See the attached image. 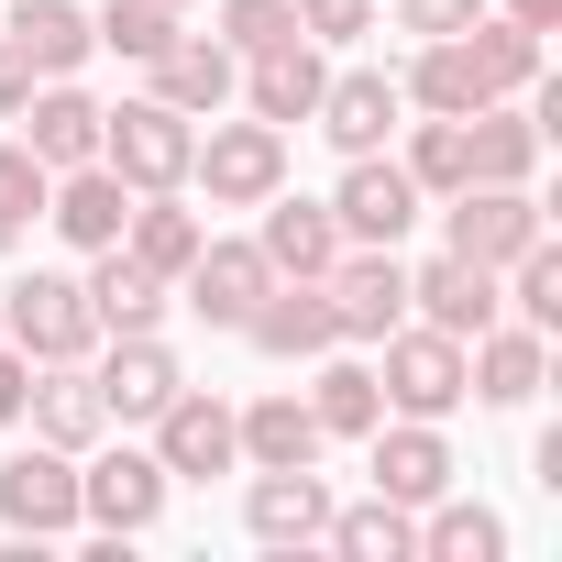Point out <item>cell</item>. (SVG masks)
Segmentation results:
<instances>
[{"label":"cell","mask_w":562,"mask_h":562,"mask_svg":"<svg viewBox=\"0 0 562 562\" xmlns=\"http://www.w3.org/2000/svg\"><path fill=\"white\" fill-rule=\"evenodd\" d=\"M375 397L397 419H452L463 408V342L430 331V321H397L386 331V364H375Z\"/></svg>","instance_id":"obj_4"},{"label":"cell","mask_w":562,"mask_h":562,"mask_svg":"<svg viewBox=\"0 0 562 562\" xmlns=\"http://www.w3.org/2000/svg\"><path fill=\"white\" fill-rule=\"evenodd\" d=\"M12 122H23V144H34V166H45V177H67V166H89V155H100V100H89V89H67V78H34V100H23Z\"/></svg>","instance_id":"obj_15"},{"label":"cell","mask_w":562,"mask_h":562,"mask_svg":"<svg viewBox=\"0 0 562 562\" xmlns=\"http://www.w3.org/2000/svg\"><path fill=\"white\" fill-rule=\"evenodd\" d=\"M441 221H452V254H463V265H485V276L551 232L529 188H452V210H441Z\"/></svg>","instance_id":"obj_9"},{"label":"cell","mask_w":562,"mask_h":562,"mask_svg":"<svg viewBox=\"0 0 562 562\" xmlns=\"http://www.w3.org/2000/svg\"><path fill=\"white\" fill-rule=\"evenodd\" d=\"M89 34H100L111 56H133V67H155V56L177 45V12H166V0H111V12H89Z\"/></svg>","instance_id":"obj_35"},{"label":"cell","mask_w":562,"mask_h":562,"mask_svg":"<svg viewBox=\"0 0 562 562\" xmlns=\"http://www.w3.org/2000/svg\"><path fill=\"white\" fill-rule=\"evenodd\" d=\"M188 177L210 188V210H265L276 188H288V133H276V122H210L199 155H188Z\"/></svg>","instance_id":"obj_3"},{"label":"cell","mask_w":562,"mask_h":562,"mask_svg":"<svg viewBox=\"0 0 562 562\" xmlns=\"http://www.w3.org/2000/svg\"><path fill=\"white\" fill-rule=\"evenodd\" d=\"M243 100H254V122H310L321 111V89H331V67H321V45L310 34H288V45H265V56H243V78H232Z\"/></svg>","instance_id":"obj_14"},{"label":"cell","mask_w":562,"mask_h":562,"mask_svg":"<svg viewBox=\"0 0 562 562\" xmlns=\"http://www.w3.org/2000/svg\"><path fill=\"white\" fill-rule=\"evenodd\" d=\"M155 463H166V474H199V485H210V474H232V463H243L232 408H221V397H199V386H177V397L155 408Z\"/></svg>","instance_id":"obj_13"},{"label":"cell","mask_w":562,"mask_h":562,"mask_svg":"<svg viewBox=\"0 0 562 562\" xmlns=\"http://www.w3.org/2000/svg\"><path fill=\"white\" fill-rule=\"evenodd\" d=\"M408 310H419L430 331H452V342H474V331H485V321H496L507 299H496V276H485V265H463V254H441V265H419V276H408Z\"/></svg>","instance_id":"obj_25"},{"label":"cell","mask_w":562,"mask_h":562,"mask_svg":"<svg viewBox=\"0 0 562 562\" xmlns=\"http://www.w3.org/2000/svg\"><path fill=\"white\" fill-rule=\"evenodd\" d=\"M540 144H551V133H540L529 111H507V100L463 111V188H529Z\"/></svg>","instance_id":"obj_19"},{"label":"cell","mask_w":562,"mask_h":562,"mask_svg":"<svg viewBox=\"0 0 562 562\" xmlns=\"http://www.w3.org/2000/svg\"><path fill=\"white\" fill-rule=\"evenodd\" d=\"M188 155H199V122L166 111L155 89L122 100V111H100V166H111L133 199H144V188H188Z\"/></svg>","instance_id":"obj_2"},{"label":"cell","mask_w":562,"mask_h":562,"mask_svg":"<svg viewBox=\"0 0 562 562\" xmlns=\"http://www.w3.org/2000/svg\"><path fill=\"white\" fill-rule=\"evenodd\" d=\"M89 386H100V408H111V419H155L188 375H177V353H166L155 331H111V353L89 364Z\"/></svg>","instance_id":"obj_17"},{"label":"cell","mask_w":562,"mask_h":562,"mask_svg":"<svg viewBox=\"0 0 562 562\" xmlns=\"http://www.w3.org/2000/svg\"><path fill=\"white\" fill-rule=\"evenodd\" d=\"M0 45H12L34 78H78V67L100 56V34H89L78 0H12V34H0Z\"/></svg>","instance_id":"obj_26"},{"label":"cell","mask_w":562,"mask_h":562,"mask_svg":"<svg viewBox=\"0 0 562 562\" xmlns=\"http://www.w3.org/2000/svg\"><path fill=\"white\" fill-rule=\"evenodd\" d=\"M166 485H177V474H166L155 452H133V441H122V452H100V463L78 474V518H100L111 540H144V529L166 518Z\"/></svg>","instance_id":"obj_7"},{"label":"cell","mask_w":562,"mask_h":562,"mask_svg":"<svg viewBox=\"0 0 562 562\" xmlns=\"http://www.w3.org/2000/svg\"><path fill=\"white\" fill-rule=\"evenodd\" d=\"M540 375H551V342H540L529 321H518V331H496V321H485V331L463 342V397H485V408H529V397H540Z\"/></svg>","instance_id":"obj_16"},{"label":"cell","mask_w":562,"mask_h":562,"mask_svg":"<svg viewBox=\"0 0 562 562\" xmlns=\"http://www.w3.org/2000/svg\"><path fill=\"white\" fill-rule=\"evenodd\" d=\"M45 188H56V177L34 166V144H0V210H12V221H34V210H45Z\"/></svg>","instance_id":"obj_39"},{"label":"cell","mask_w":562,"mask_h":562,"mask_svg":"<svg viewBox=\"0 0 562 562\" xmlns=\"http://www.w3.org/2000/svg\"><path fill=\"white\" fill-rule=\"evenodd\" d=\"M89 310H100V331H155L166 321V276L111 243V254H89Z\"/></svg>","instance_id":"obj_29"},{"label":"cell","mask_w":562,"mask_h":562,"mask_svg":"<svg viewBox=\"0 0 562 562\" xmlns=\"http://www.w3.org/2000/svg\"><path fill=\"white\" fill-rule=\"evenodd\" d=\"M0 342L34 353V364H89L100 353V310H89V276H23V288H0Z\"/></svg>","instance_id":"obj_1"},{"label":"cell","mask_w":562,"mask_h":562,"mask_svg":"<svg viewBox=\"0 0 562 562\" xmlns=\"http://www.w3.org/2000/svg\"><path fill=\"white\" fill-rule=\"evenodd\" d=\"M0 529L12 540H67L78 529V452L34 441V452L0 463Z\"/></svg>","instance_id":"obj_6"},{"label":"cell","mask_w":562,"mask_h":562,"mask_svg":"<svg viewBox=\"0 0 562 562\" xmlns=\"http://www.w3.org/2000/svg\"><path fill=\"white\" fill-rule=\"evenodd\" d=\"M496 551H507V518L441 485V496H430V518H419V562H496Z\"/></svg>","instance_id":"obj_32"},{"label":"cell","mask_w":562,"mask_h":562,"mask_svg":"<svg viewBox=\"0 0 562 562\" xmlns=\"http://www.w3.org/2000/svg\"><path fill=\"white\" fill-rule=\"evenodd\" d=\"M321 299H331V331L342 342H386L408 321V265L397 243H342V265L321 276Z\"/></svg>","instance_id":"obj_5"},{"label":"cell","mask_w":562,"mask_h":562,"mask_svg":"<svg viewBox=\"0 0 562 562\" xmlns=\"http://www.w3.org/2000/svg\"><path fill=\"white\" fill-rule=\"evenodd\" d=\"M408 177H419V199H452V188H463V122L430 111V122L408 133Z\"/></svg>","instance_id":"obj_36"},{"label":"cell","mask_w":562,"mask_h":562,"mask_svg":"<svg viewBox=\"0 0 562 562\" xmlns=\"http://www.w3.org/2000/svg\"><path fill=\"white\" fill-rule=\"evenodd\" d=\"M243 342L254 353H276V364H321L342 331H331V299H321V276H276V288L254 299V321H243Z\"/></svg>","instance_id":"obj_11"},{"label":"cell","mask_w":562,"mask_h":562,"mask_svg":"<svg viewBox=\"0 0 562 562\" xmlns=\"http://www.w3.org/2000/svg\"><path fill=\"white\" fill-rule=\"evenodd\" d=\"M375 441V496H397V507H430L441 485H452V441H441V419H375L364 430Z\"/></svg>","instance_id":"obj_21"},{"label":"cell","mask_w":562,"mask_h":562,"mask_svg":"<svg viewBox=\"0 0 562 562\" xmlns=\"http://www.w3.org/2000/svg\"><path fill=\"white\" fill-rule=\"evenodd\" d=\"M45 221H56L78 254H111V243H122V221H133V188L89 155V166H67V177L45 188Z\"/></svg>","instance_id":"obj_20"},{"label":"cell","mask_w":562,"mask_h":562,"mask_svg":"<svg viewBox=\"0 0 562 562\" xmlns=\"http://www.w3.org/2000/svg\"><path fill=\"white\" fill-rule=\"evenodd\" d=\"M23 419H34V441H56V452H89V441L111 430V408H100L89 364H34V386H23Z\"/></svg>","instance_id":"obj_24"},{"label":"cell","mask_w":562,"mask_h":562,"mask_svg":"<svg viewBox=\"0 0 562 562\" xmlns=\"http://www.w3.org/2000/svg\"><path fill=\"white\" fill-rule=\"evenodd\" d=\"M485 12H507V23H529V34H551V23H562V0H485Z\"/></svg>","instance_id":"obj_43"},{"label":"cell","mask_w":562,"mask_h":562,"mask_svg":"<svg viewBox=\"0 0 562 562\" xmlns=\"http://www.w3.org/2000/svg\"><path fill=\"white\" fill-rule=\"evenodd\" d=\"M12 243H23V221H12V210H0V254H12Z\"/></svg>","instance_id":"obj_44"},{"label":"cell","mask_w":562,"mask_h":562,"mask_svg":"<svg viewBox=\"0 0 562 562\" xmlns=\"http://www.w3.org/2000/svg\"><path fill=\"white\" fill-rule=\"evenodd\" d=\"M331 221H342V243H408V221H419V177L386 166V155H342Z\"/></svg>","instance_id":"obj_8"},{"label":"cell","mask_w":562,"mask_h":562,"mask_svg":"<svg viewBox=\"0 0 562 562\" xmlns=\"http://www.w3.org/2000/svg\"><path fill=\"white\" fill-rule=\"evenodd\" d=\"M474 12H485V0H397V34H419V45H430V34H463Z\"/></svg>","instance_id":"obj_40"},{"label":"cell","mask_w":562,"mask_h":562,"mask_svg":"<svg viewBox=\"0 0 562 562\" xmlns=\"http://www.w3.org/2000/svg\"><path fill=\"white\" fill-rule=\"evenodd\" d=\"M299 34V0H221V45L232 56H265V45H288Z\"/></svg>","instance_id":"obj_37"},{"label":"cell","mask_w":562,"mask_h":562,"mask_svg":"<svg viewBox=\"0 0 562 562\" xmlns=\"http://www.w3.org/2000/svg\"><path fill=\"white\" fill-rule=\"evenodd\" d=\"M23 100H34V67H23V56H12V45H0V122H12V111H23Z\"/></svg>","instance_id":"obj_42"},{"label":"cell","mask_w":562,"mask_h":562,"mask_svg":"<svg viewBox=\"0 0 562 562\" xmlns=\"http://www.w3.org/2000/svg\"><path fill=\"white\" fill-rule=\"evenodd\" d=\"M232 78H243V56H232L221 34H188V23H177V45L155 56V100L188 111V122H210V111L232 100Z\"/></svg>","instance_id":"obj_23"},{"label":"cell","mask_w":562,"mask_h":562,"mask_svg":"<svg viewBox=\"0 0 562 562\" xmlns=\"http://www.w3.org/2000/svg\"><path fill=\"white\" fill-rule=\"evenodd\" d=\"M23 386H34V353H12V342H0V430L23 419Z\"/></svg>","instance_id":"obj_41"},{"label":"cell","mask_w":562,"mask_h":562,"mask_svg":"<svg viewBox=\"0 0 562 562\" xmlns=\"http://www.w3.org/2000/svg\"><path fill=\"white\" fill-rule=\"evenodd\" d=\"M199 243H210V232H199V210H177V188H144V199H133V221H122V254H133V265H155L166 288L188 276V254H199Z\"/></svg>","instance_id":"obj_28"},{"label":"cell","mask_w":562,"mask_h":562,"mask_svg":"<svg viewBox=\"0 0 562 562\" xmlns=\"http://www.w3.org/2000/svg\"><path fill=\"white\" fill-rule=\"evenodd\" d=\"M299 34L310 45H353V34H375V0H299Z\"/></svg>","instance_id":"obj_38"},{"label":"cell","mask_w":562,"mask_h":562,"mask_svg":"<svg viewBox=\"0 0 562 562\" xmlns=\"http://www.w3.org/2000/svg\"><path fill=\"white\" fill-rule=\"evenodd\" d=\"M254 254H265L276 276H331V265H342V221H331V199H288V188H276Z\"/></svg>","instance_id":"obj_22"},{"label":"cell","mask_w":562,"mask_h":562,"mask_svg":"<svg viewBox=\"0 0 562 562\" xmlns=\"http://www.w3.org/2000/svg\"><path fill=\"white\" fill-rule=\"evenodd\" d=\"M397 111H408V89H397L386 67H353V78H331V89H321V111H310V122H321L342 155H386Z\"/></svg>","instance_id":"obj_18"},{"label":"cell","mask_w":562,"mask_h":562,"mask_svg":"<svg viewBox=\"0 0 562 562\" xmlns=\"http://www.w3.org/2000/svg\"><path fill=\"white\" fill-rule=\"evenodd\" d=\"M243 529H254L265 551H310V540L331 529V485H321L310 463H254V496H243Z\"/></svg>","instance_id":"obj_10"},{"label":"cell","mask_w":562,"mask_h":562,"mask_svg":"<svg viewBox=\"0 0 562 562\" xmlns=\"http://www.w3.org/2000/svg\"><path fill=\"white\" fill-rule=\"evenodd\" d=\"M496 276H507V299H518V321H529V331L551 342V331H562V254H551V232H540L529 254H507Z\"/></svg>","instance_id":"obj_34"},{"label":"cell","mask_w":562,"mask_h":562,"mask_svg":"<svg viewBox=\"0 0 562 562\" xmlns=\"http://www.w3.org/2000/svg\"><path fill=\"white\" fill-rule=\"evenodd\" d=\"M166 12H188V0H166Z\"/></svg>","instance_id":"obj_45"},{"label":"cell","mask_w":562,"mask_h":562,"mask_svg":"<svg viewBox=\"0 0 562 562\" xmlns=\"http://www.w3.org/2000/svg\"><path fill=\"white\" fill-rule=\"evenodd\" d=\"M310 419H321V441H364V430L386 419V397H375V364H321V386H310Z\"/></svg>","instance_id":"obj_33"},{"label":"cell","mask_w":562,"mask_h":562,"mask_svg":"<svg viewBox=\"0 0 562 562\" xmlns=\"http://www.w3.org/2000/svg\"><path fill=\"white\" fill-rule=\"evenodd\" d=\"M232 441H243V463H321V419H310V397H254V408H232Z\"/></svg>","instance_id":"obj_30"},{"label":"cell","mask_w":562,"mask_h":562,"mask_svg":"<svg viewBox=\"0 0 562 562\" xmlns=\"http://www.w3.org/2000/svg\"><path fill=\"white\" fill-rule=\"evenodd\" d=\"M331 551H353V562H419V507H397V496H364V507H331V529H321Z\"/></svg>","instance_id":"obj_31"},{"label":"cell","mask_w":562,"mask_h":562,"mask_svg":"<svg viewBox=\"0 0 562 562\" xmlns=\"http://www.w3.org/2000/svg\"><path fill=\"white\" fill-rule=\"evenodd\" d=\"M265 288H276V265H265L254 243H199V254H188V276H177V299H188L210 331H243Z\"/></svg>","instance_id":"obj_12"},{"label":"cell","mask_w":562,"mask_h":562,"mask_svg":"<svg viewBox=\"0 0 562 562\" xmlns=\"http://www.w3.org/2000/svg\"><path fill=\"white\" fill-rule=\"evenodd\" d=\"M419 111H441V122H463V111H485L496 100V78H485V56H474V34H430L419 45V67L397 78Z\"/></svg>","instance_id":"obj_27"}]
</instances>
